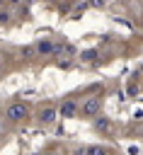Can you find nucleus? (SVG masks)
<instances>
[{
	"label": "nucleus",
	"mask_w": 143,
	"mask_h": 155,
	"mask_svg": "<svg viewBox=\"0 0 143 155\" xmlns=\"http://www.w3.org/2000/svg\"><path fill=\"white\" fill-rule=\"evenodd\" d=\"M99 109H102V97H99V94H92V97H87V99L82 102V107H78V111H80L85 119H92V116H97V114H99Z\"/></svg>",
	"instance_id": "1"
},
{
	"label": "nucleus",
	"mask_w": 143,
	"mask_h": 155,
	"mask_svg": "<svg viewBox=\"0 0 143 155\" xmlns=\"http://www.w3.org/2000/svg\"><path fill=\"white\" fill-rule=\"evenodd\" d=\"M27 114H29V109H27V104H24V102H12V104L5 109V119H7V121H12V124L24 121V119H27Z\"/></svg>",
	"instance_id": "2"
},
{
	"label": "nucleus",
	"mask_w": 143,
	"mask_h": 155,
	"mask_svg": "<svg viewBox=\"0 0 143 155\" xmlns=\"http://www.w3.org/2000/svg\"><path fill=\"white\" fill-rule=\"evenodd\" d=\"M36 119H39V124H41V126H51V124L58 119V109L46 107V109H41V111H39V116H36Z\"/></svg>",
	"instance_id": "3"
},
{
	"label": "nucleus",
	"mask_w": 143,
	"mask_h": 155,
	"mask_svg": "<svg viewBox=\"0 0 143 155\" xmlns=\"http://www.w3.org/2000/svg\"><path fill=\"white\" fill-rule=\"evenodd\" d=\"M51 51H53V41H51V39H39V41L34 44V53H36L39 58L51 56Z\"/></svg>",
	"instance_id": "4"
},
{
	"label": "nucleus",
	"mask_w": 143,
	"mask_h": 155,
	"mask_svg": "<svg viewBox=\"0 0 143 155\" xmlns=\"http://www.w3.org/2000/svg\"><path fill=\"white\" fill-rule=\"evenodd\" d=\"M75 114H78V102H73V99H65L58 107V116H63V119H73Z\"/></svg>",
	"instance_id": "5"
},
{
	"label": "nucleus",
	"mask_w": 143,
	"mask_h": 155,
	"mask_svg": "<svg viewBox=\"0 0 143 155\" xmlns=\"http://www.w3.org/2000/svg\"><path fill=\"white\" fill-rule=\"evenodd\" d=\"M92 119H95V128L97 131H102V133H109L111 131V121L107 116H92Z\"/></svg>",
	"instance_id": "6"
},
{
	"label": "nucleus",
	"mask_w": 143,
	"mask_h": 155,
	"mask_svg": "<svg viewBox=\"0 0 143 155\" xmlns=\"http://www.w3.org/2000/svg\"><path fill=\"white\" fill-rule=\"evenodd\" d=\"M97 56H99V51H97V48H87V51H82V56H80V58H82V63H95V61H97Z\"/></svg>",
	"instance_id": "7"
},
{
	"label": "nucleus",
	"mask_w": 143,
	"mask_h": 155,
	"mask_svg": "<svg viewBox=\"0 0 143 155\" xmlns=\"http://www.w3.org/2000/svg\"><path fill=\"white\" fill-rule=\"evenodd\" d=\"M82 155H109V150L102 148V145H90V148H85Z\"/></svg>",
	"instance_id": "8"
},
{
	"label": "nucleus",
	"mask_w": 143,
	"mask_h": 155,
	"mask_svg": "<svg viewBox=\"0 0 143 155\" xmlns=\"http://www.w3.org/2000/svg\"><path fill=\"white\" fill-rule=\"evenodd\" d=\"M36 53H34V46H27V48H22V58H34Z\"/></svg>",
	"instance_id": "9"
},
{
	"label": "nucleus",
	"mask_w": 143,
	"mask_h": 155,
	"mask_svg": "<svg viewBox=\"0 0 143 155\" xmlns=\"http://www.w3.org/2000/svg\"><path fill=\"white\" fill-rule=\"evenodd\" d=\"M10 19V12H0V24H5Z\"/></svg>",
	"instance_id": "10"
},
{
	"label": "nucleus",
	"mask_w": 143,
	"mask_h": 155,
	"mask_svg": "<svg viewBox=\"0 0 143 155\" xmlns=\"http://www.w3.org/2000/svg\"><path fill=\"white\" fill-rule=\"evenodd\" d=\"M90 5H92V7H104V0H92Z\"/></svg>",
	"instance_id": "11"
},
{
	"label": "nucleus",
	"mask_w": 143,
	"mask_h": 155,
	"mask_svg": "<svg viewBox=\"0 0 143 155\" xmlns=\"http://www.w3.org/2000/svg\"><path fill=\"white\" fill-rule=\"evenodd\" d=\"M5 136V121H2V116H0V138Z\"/></svg>",
	"instance_id": "12"
},
{
	"label": "nucleus",
	"mask_w": 143,
	"mask_h": 155,
	"mask_svg": "<svg viewBox=\"0 0 143 155\" xmlns=\"http://www.w3.org/2000/svg\"><path fill=\"white\" fill-rule=\"evenodd\" d=\"M136 75H138V78H143V63L138 65V73H136Z\"/></svg>",
	"instance_id": "13"
},
{
	"label": "nucleus",
	"mask_w": 143,
	"mask_h": 155,
	"mask_svg": "<svg viewBox=\"0 0 143 155\" xmlns=\"http://www.w3.org/2000/svg\"><path fill=\"white\" fill-rule=\"evenodd\" d=\"M48 155H58V153H48Z\"/></svg>",
	"instance_id": "14"
},
{
	"label": "nucleus",
	"mask_w": 143,
	"mask_h": 155,
	"mask_svg": "<svg viewBox=\"0 0 143 155\" xmlns=\"http://www.w3.org/2000/svg\"><path fill=\"white\" fill-rule=\"evenodd\" d=\"M0 5H2V0H0Z\"/></svg>",
	"instance_id": "15"
},
{
	"label": "nucleus",
	"mask_w": 143,
	"mask_h": 155,
	"mask_svg": "<svg viewBox=\"0 0 143 155\" xmlns=\"http://www.w3.org/2000/svg\"><path fill=\"white\" fill-rule=\"evenodd\" d=\"M0 75H2V73H0Z\"/></svg>",
	"instance_id": "16"
}]
</instances>
